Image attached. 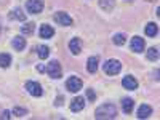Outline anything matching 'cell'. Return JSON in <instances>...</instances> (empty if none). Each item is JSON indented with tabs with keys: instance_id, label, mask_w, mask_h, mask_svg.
<instances>
[{
	"instance_id": "obj_1",
	"label": "cell",
	"mask_w": 160,
	"mask_h": 120,
	"mask_svg": "<svg viewBox=\"0 0 160 120\" xmlns=\"http://www.w3.org/2000/svg\"><path fill=\"white\" fill-rule=\"evenodd\" d=\"M95 117L98 120H101V118H115L117 117V108H115V104L108 102V104L99 106V108L96 109V112H95Z\"/></svg>"
},
{
	"instance_id": "obj_2",
	"label": "cell",
	"mask_w": 160,
	"mask_h": 120,
	"mask_svg": "<svg viewBox=\"0 0 160 120\" xmlns=\"http://www.w3.org/2000/svg\"><path fill=\"white\" fill-rule=\"evenodd\" d=\"M102 69L108 75H115V74H118L120 71H122V64H120L118 59H109V61H106L102 64Z\"/></svg>"
},
{
	"instance_id": "obj_3",
	"label": "cell",
	"mask_w": 160,
	"mask_h": 120,
	"mask_svg": "<svg viewBox=\"0 0 160 120\" xmlns=\"http://www.w3.org/2000/svg\"><path fill=\"white\" fill-rule=\"evenodd\" d=\"M26 10H28V13H31V15H38V13L43 11V2L42 0H28Z\"/></svg>"
},
{
	"instance_id": "obj_4",
	"label": "cell",
	"mask_w": 160,
	"mask_h": 120,
	"mask_svg": "<svg viewBox=\"0 0 160 120\" xmlns=\"http://www.w3.org/2000/svg\"><path fill=\"white\" fill-rule=\"evenodd\" d=\"M47 74L51 77V78H61L62 72H61V64L58 61H51L48 66H47Z\"/></svg>"
},
{
	"instance_id": "obj_5",
	"label": "cell",
	"mask_w": 160,
	"mask_h": 120,
	"mask_svg": "<svg viewBox=\"0 0 160 120\" xmlns=\"http://www.w3.org/2000/svg\"><path fill=\"white\" fill-rule=\"evenodd\" d=\"M26 90H28L32 96H42L43 95V90H42V87H40V83L34 82V80L26 82Z\"/></svg>"
},
{
	"instance_id": "obj_6",
	"label": "cell",
	"mask_w": 160,
	"mask_h": 120,
	"mask_svg": "<svg viewBox=\"0 0 160 120\" xmlns=\"http://www.w3.org/2000/svg\"><path fill=\"white\" fill-rule=\"evenodd\" d=\"M66 87H68L69 91L77 93L80 88L83 87V82H82V80H80L78 77H69V78H68V82H66Z\"/></svg>"
},
{
	"instance_id": "obj_7",
	"label": "cell",
	"mask_w": 160,
	"mask_h": 120,
	"mask_svg": "<svg viewBox=\"0 0 160 120\" xmlns=\"http://www.w3.org/2000/svg\"><path fill=\"white\" fill-rule=\"evenodd\" d=\"M53 19H55L58 24H61V26H72V18L68 15V13H64V11H58V13H55Z\"/></svg>"
},
{
	"instance_id": "obj_8",
	"label": "cell",
	"mask_w": 160,
	"mask_h": 120,
	"mask_svg": "<svg viewBox=\"0 0 160 120\" xmlns=\"http://www.w3.org/2000/svg\"><path fill=\"white\" fill-rule=\"evenodd\" d=\"M122 87L125 90H136L138 88V80L133 75H127L122 78Z\"/></svg>"
},
{
	"instance_id": "obj_9",
	"label": "cell",
	"mask_w": 160,
	"mask_h": 120,
	"mask_svg": "<svg viewBox=\"0 0 160 120\" xmlns=\"http://www.w3.org/2000/svg\"><path fill=\"white\" fill-rule=\"evenodd\" d=\"M130 48H131V51H135V53H141L144 50V40L141 37H138V35L133 37L131 42H130Z\"/></svg>"
},
{
	"instance_id": "obj_10",
	"label": "cell",
	"mask_w": 160,
	"mask_h": 120,
	"mask_svg": "<svg viewBox=\"0 0 160 120\" xmlns=\"http://www.w3.org/2000/svg\"><path fill=\"white\" fill-rule=\"evenodd\" d=\"M83 108H85V98L77 96V98H74V99L71 101V111H72V112H80Z\"/></svg>"
},
{
	"instance_id": "obj_11",
	"label": "cell",
	"mask_w": 160,
	"mask_h": 120,
	"mask_svg": "<svg viewBox=\"0 0 160 120\" xmlns=\"http://www.w3.org/2000/svg\"><path fill=\"white\" fill-rule=\"evenodd\" d=\"M38 35L42 38H51L53 35H55V29H53L51 26H48V24H42L40 29H38Z\"/></svg>"
},
{
	"instance_id": "obj_12",
	"label": "cell",
	"mask_w": 160,
	"mask_h": 120,
	"mask_svg": "<svg viewBox=\"0 0 160 120\" xmlns=\"http://www.w3.org/2000/svg\"><path fill=\"white\" fill-rule=\"evenodd\" d=\"M69 50L72 55H78L80 51H82V40L80 38H72L69 42Z\"/></svg>"
},
{
	"instance_id": "obj_13",
	"label": "cell",
	"mask_w": 160,
	"mask_h": 120,
	"mask_svg": "<svg viewBox=\"0 0 160 120\" xmlns=\"http://www.w3.org/2000/svg\"><path fill=\"white\" fill-rule=\"evenodd\" d=\"M149 115H152V108L149 104H141L138 109V118H148Z\"/></svg>"
},
{
	"instance_id": "obj_14",
	"label": "cell",
	"mask_w": 160,
	"mask_h": 120,
	"mask_svg": "<svg viewBox=\"0 0 160 120\" xmlns=\"http://www.w3.org/2000/svg\"><path fill=\"white\" fill-rule=\"evenodd\" d=\"M87 71L90 74H95L98 71V56H91L87 61Z\"/></svg>"
},
{
	"instance_id": "obj_15",
	"label": "cell",
	"mask_w": 160,
	"mask_h": 120,
	"mask_svg": "<svg viewBox=\"0 0 160 120\" xmlns=\"http://www.w3.org/2000/svg\"><path fill=\"white\" fill-rule=\"evenodd\" d=\"M13 48H15L16 51H22L26 48V38L21 37V35L15 37V38H13Z\"/></svg>"
},
{
	"instance_id": "obj_16",
	"label": "cell",
	"mask_w": 160,
	"mask_h": 120,
	"mask_svg": "<svg viewBox=\"0 0 160 120\" xmlns=\"http://www.w3.org/2000/svg\"><path fill=\"white\" fill-rule=\"evenodd\" d=\"M133 106H135V101H133L131 98H123L122 99V111L125 114H130L133 111Z\"/></svg>"
},
{
	"instance_id": "obj_17",
	"label": "cell",
	"mask_w": 160,
	"mask_h": 120,
	"mask_svg": "<svg viewBox=\"0 0 160 120\" xmlns=\"http://www.w3.org/2000/svg\"><path fill=\"white\" fill-rule=\"evenodd\" d=\"M35 51H37V55H38L40 59H47V58L50 56V48H48L47 45H40V47H37Z\"/></svg>"
},
{
	"instance_id": "obj_18",
	"label": "cell",
	"mask_w": 160,
	"mask_h": 120,
	"mask_svg": "<svg viewBox=\"0 0 160 120\" xmlns=\"http://www.w3.org/2000/svg\"><path fill=\"white\" fill-rule=\"evenodd\" d=\"M8 18L10 19H19V21H24L26 19V13H22V10L21 8H15L10 15H8Z\"/></svg>"
},
{
	"instance_id": "obj_19",
	"label": "cell",
	"mask_w": 160,
	"mask_h": 120,
	"mask_svg": "<svg viewBox=\"0 0 160 120\" xmlns=\"http://www.w3.org/2000/svg\"><path fill=\"white\" fill-rule=\"evenodd\" d=\"M157 32H158V28H157V24H155V22H149L148 26H146V35L155 37Z\"/></svg>"
},
{
	"instance_id": "obj_20",
	"label": "cell",
	"mask_w": 160,
	"mask_h": 120,
	"mask_svg": "<svg viewBox=\"0 0 160 120\" xmlns=\"http://www.w3.org/2000/svg\"><path fill=\"white\" fill-rule=\"evenodd\" d=\"M34 31H35V24L34 22H26L24 26H21V34L31 35V34H34Z\"/></svg>"
},
{
	"instance_id": "obj_21",
	"label": "cell",
	"mask_w": 160,
	"mask_h": 120,
	"mask_svg": "<svg viewBox=\"0 0 160 120\" xmlns=\"http://www.w3.org/2000/svg\"><path fill=\"white\" fill-rule=\"evenodd\" d=\"M10 64H11V55L2 53V55H0V68H8Z\"/></svg>"
},
{
	"instance_id": "obj_22",
	"label": "cell",
	"mask_w": 160,
	"mask_h": 120,
	"mask_svg": "<svg viewBox=\"0 0 160 120\" xmlns=\"http://www.w3.org/2000/svg\"><path fill=\"white\" fill-rule=\"evenodd\" d=\"M112 42H114L115 45H118V47H122V45H125V42H127V37H125V34H115V35L112 37Z\"/></svg>"
},
{
	"instance_id": "obj_23",
	"label": "cell",
	"mask_w": 160,
	"mask_h": 120,
	"mask_svg": "<svg viewBox=\"0 0 160 120\" xmlns=\"http://www.w3.org/2000/svg\"><path fill=\"white\" fill-rule=\"evenodd\" d=\"M146 56H148V59H149V61H157V59H158V50H157V48H154V47H152V48H149V50H148V53H146Z\"/></svg>"
},
{
	"instance_id": "obj_24",
	"label": "cell",
	"mask_w": 160,
	"mask_h": 120,
	"mask_svg": "<svg viewBox=\"0 0 160 120\" xmlns=\"http://www.w3.org/2000/svg\"><path fill=\"white\" fill-rule=\"evenodd\" d=\"M11 114L16 115V117H24V115H28V109H24V108H13Z\"/></svg>"
},
{
	"instance_id": "obj_25",
	"label": "cell",
	"mask_w": 160,
	"mask_h": 120,
	"mask_svg": "<svg viewBox=\"0 0 160 120\" xmlns=\"http://www.w3.org/2000/svg\"><path fill=\"white\" fill-rule=\"evenodd\" d=\"M114 3H115V0H99V5H101L104 10H112Z\"/></svg>"
},
{
	"instance_id": "obj_26",
	"label": "cell",
	"mask_w": 160,
	"mask_h": 120,
	"mask_svg": "<svg viewBox=\"0 0 160 120\" xmlns=\"http://www.w3.org/2000/svg\"><path fill=\"white\" fill-rule=\"evenodd\" d=\"M87 98H88L90 101H95V99H96V95H95V91H93L91 88L87 90Z\"/></svg>"
},
{
	"instance_id": "obj_27",
	"label": "cell",
	"mask_w": 160,
	"mask_h": 120,
	"mask_svg": "<svg viewBox=\"0 0 160 120\" xmlns=\"http://www.w3.org/2000/svg\"><path fill=\"white\" fill-rule=\"evenodd\" d=\"M10 114H11L10 111H3V112H2V115H0V118H3V120H8V118L11 117Z\"/></svg>"
},
{
	"instance_id": "obj_28",
	"label": "cell",
	"mask_w": 160,
	"mask_h": 120,
	"mask_svg": "<svg viewBox=\"0 0 160 120\" xmlns=\"http://www.w3.org/2000/svg\"><path fill=\"white\" fill-rule=\"evenodd\" d=\"M45 69H47V68H45V66H42V64L37 66V71H38V72H45Z\"/></svg>"
},
{
	"instance_id": "obj_29",
	"label": "cell",
	"mask_w": 160,
	"mask_h": 120,
	"mask_svg": "<svg viewBox=\"0 0 160 120\" xmlns=\"http://www.w3.org/2000/svg\"><path fill=\"white\" fill-rule=\"evenodd\" d=\"M61 101H62V98H61V96H59V98H58V99H56V102H55V104H56V106H61V104H62V102H61Z\"/></svg>"
},
{
	"instance_id": "obj_30",
	"label": "cell",
	"mask_w": 160,
	"mask_h": 120,
	"mask_svg": "<svg viewBox=\"0 0 160 120\" xmlns=\"http://www.w3.org/2000/svg\"><path fill=\"white\" fill-rule=\"evenodd\" d=\"M0 31H2V29H0Z\"/></svg>"
}]
</instances>
